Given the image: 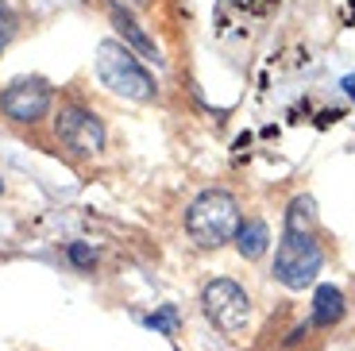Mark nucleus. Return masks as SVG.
<instances>
[{
  "label": "nucleus",
  "mask_w": 355,
  "mask_h": 351,
  "mask_svg": "<svg viewBox=\"0 0 355 351\" xmlns=\"http://www.w3.org/2000/svg\"><path fill=\"white\" fill-rule=\"evenodd\" d=\"M97 78L105 81V89H112L116 97H124V101L147 105V101L159 97L155 78L143 70L139 58H135L124 43H116V39H105V43L97 46Z\"/></svg>",
  "instance_id": "nucleus-2"
},
{
  "label": "nucleus",
  "mask_w": 355,
  "mask_h": 351,
  "mask_svg": "<svg viewBox=\"0 0 355 351\" xmlns=\"http://www.w3.org/2000/svg\"><path fill=\"white\" fill-rule=\"evenodd\" d=\"M320 266H324V251L313 239V232H282L275 255V278L286 290H309V282H317Z\"/></svg>",
  "instance_id": "nucleus-3"
},
{
  "label": "nucleus",
  "mask_w": 355,
  "mask_h": 351,
  "mask_svg": "<svg viewBox=\"0 0 355 351\" xmlns=\"http://www.w3.org/2000/svg\"><path fill=\"white\" fill-rule=\"evenodd\" d=\"M0 194H4V182H0Z\"/></svg>",
  "instance_id": "nucleus-15"
},
{
  "label": "nucleus",
  "mask_w": 355,
  "mask_h": 351,
  "mask_svg": "<svg viewBox=\"0 0 355 351\" xmlns=\"http://www.w3.org/2000/svg\"><path fill=\"white\" fill-rule=\"evenodd\" d=\"M12 35H16V12H12L4 0H0V51L12 43Z\"/></svg>",
  "instance_id": "nucleus-12"
},
{
  "label": "nucleus",
  "mask_w": 355,
  "mask_h": 351,
  "mask_svg": "<svg viewBox=\"0 0 355 351\" xmlns=\"http://www.w3.org/2000/svg\"><path fill=\"white\" fill-rule=\"evenodd\" d=\"M340 89H344L347 97H352V101H355V74H347V78H344V81H340Z\"/></svg>",
  "instance_id": "nucleus-14"
},
{
  "label": "nucleus",
  "mask_w": 355,
  "mask_h": 351,
  "mask_svg": "<svg viewBox=\"0 0 355 351\" xmlns=\"http://www.w3.org/2000/svg\"><path fill=\"white\" fill-rule=\"evenodd\" d=\"M108 16H112V24L120 27V35L128 39L124 46H135V51L143 54V58H151V62H159V46L147 39V31H143L139 24H135V16H132V8H128L124 0H108Z\"/></svg>",
  "instance_id": "nucleus-7"
},
{
  "label": "nucleus",
  "mask_w": 355,
  "mask_h": 351,
  "mask_svg": "<svg viewBox=\"0 0 355 351\" xmlns=\"http://www.w3.org/2000/svg\"><path fill=\"white\" fill-rule=\"evenodd\" d=\"M236 247H240L243 259H263L266 247H270V228H266V220L251 216L240 224V232H236Z\"/></svg>",
  "instance_id": "nucleus-8"
},
{
  "label": "nucleus",
  "mask_w": 355,
  "mask_h": 351,
  "mask_svg": "<svg viewBox=\"0 0 355 351\" xmlns=\"http://www.w3.org/2000/svg\"><path fill=\"white\" fill-rule=\"evenodd\" d=\"M240 201L228 189H205L186 209V232L201 251H216L240 232Z\"/></svg>",
  "instance_id": "nucleus-1"
},
{
  "label": "nucleus",
  "mask_w": 355,
  "mask_h": 351,
  "mask_svg": "<svg viewBox=\"0 0 355 351\" xmlns=\"http://www.w3.org/2000/svg\"><path fill=\"white\" fill-rule=\"evenodd\" d=\"M54 132L62 139L66 151L73 155H97L105 147V123H101L97 112H89L81 105H62L58 116H54Z\"/></svg>",
  "instance_id": "nucleus-5"
},
{
  "label": "nucleus",
  "mask_w": 355,
  "mask_h": 351,
  "mask_svg": "<svg viewBox=\"0 0 355 351\" xmlns=\"http://www.w3.org/2000/svg\"><path fill=\"white\" fill-rule=\"evenodd\" d=\"M201 313L216 332L240 336L251 325V298L232 278H213L201 290Z\"/></svg>",
  "instance_id": "nucleus-4"
},
{
  "label": "nucleus",
  "mask_w": 355,
  "mask_h": 351,
  "mask_svg": "<svg viewBox=\"0 0 355 351\" xmlns=\"http://www.w3.org/2000/svg\"><path fill=\"white\" fill-rule=\"evenodd\" d=\"M317 224V201L309 194H297L286 205V232H313Z\"/></svg>",
  "instance_id": "nucleus-10"
},
{
  "label": "nucleus",
  "mask_w": 355,
  "mask_h": 351,
  "mask_svg": "<svg viewBox=\"0 0 355 351\" xmlns=\"http://www.w3.org/2000/svg\"><path fill=\"white\" fill-rule=\"evenodd\" d=\"M0 108L16 123H35L51 112V85L43 78H16L0 93Z\"/></svg>",
  "instance_id": "nucleus-6"
},
{
  "label": "nucleus",
  "mask_w": 355,
  "mask_h": 351,
  "mask_svg": "<svg viewBox=\"0 0 355 351\" xmlns=\"http://www.w3.org/2000/svg\"><path fill=\"white\" fill-rule=\"evenodd\" d=\"M143 325H147V328H155V332H166V336H174V332H178V309H174V305H166L162 313L143 316Z\"/></svg>",
  "instance_id": "nucleus-11"
},
{
  "label": "nucleus",
  "mask_w": 355,
  "mask_h": 351,
  "mask_svg": "<svg viewBox=\"0 0 355 351\" xmlns=\"http://www.w3.org/2000/svg\"><path fill=\"white\" fill-rule=\"evenodd\" d=\"M344 293L336 290V286H317V293H313V325H336L340 316H344Z\"/></svg>",
  "instance_id": "nucleus-9"
},
{
  "label": "nucleus",
  "mask_w": 355,
  "mask_h": 351,
  "mask_svg": "<svg viewBox=\"0 0 355 351\" xmlns=\"http://www.w3.org/2000/svg\"><path fill=\"white\" fill-rule=\"evenodd\" d=\"M70 259L78 266H93V263H97V251H93L89 243H70Z\"/></svg>",
  "instance_id": "nucleus-13"
}]
</instances>
